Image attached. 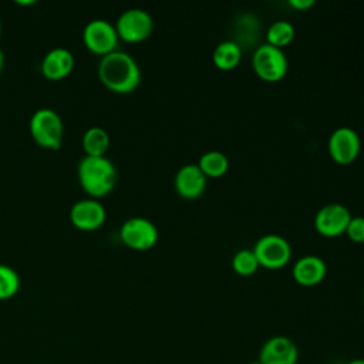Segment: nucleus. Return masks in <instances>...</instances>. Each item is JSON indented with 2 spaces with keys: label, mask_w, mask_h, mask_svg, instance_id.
Masks as SVG:
<instances>
[{
  "label": "nucleus",
  "mask_w": 364,
  "mask_h": 364,
  "mask_svg": "<svg viewBox=\"0 0 364 364\" xmlns=\"http://www.w3.org/2000/svg\"><path fill=\"white\" fill-rule=\"evenodd\" d=\"M206 176L198 164L182 165L173 178V186L179 196L185 199H196L206 189Z\"/></svg>",
  "instance_id": "14"
},
{
  "label": "nucleus",
  "mask_w": 364,
  "mask_h": 364,
  "mask_svg": "<svg viewBox=\"0 0 364 364\" xmlns=\"http://www.w3.org/2000/svg\"><path fill=\"white\" fill-rule=\"evenodd\" d=\"M351 213L343 203H327L321 206L314 216L316 230L326 237H336L346 233Z\"/></svg>",
  "instance_id": "11"
},
{
  "label": "nucleus",
  "mask_w": 364,
  "mask_h": 364,
  "mask_svg": "<svg viewBox=\"0 0 364 364\" xmlns=\"http://www.w3.org/2000/svg\"><path fill=\"white\" fill-rule=\"evenodd\" d=\"M252 68L263 81L277 82L287 74L289 61L282 48L264 43L253 51Z\"/></svg>",
  "instance_id": "4"
},
{
  "label": "nucleus",
  "mask_w": 364,
  "mask_h": 364,
  "mask_svg": "<svg viewBox=\"0 0 364 364\" xmlns=\"http://www.w3.org/2000/svg\"><path fill=\"white\" fill-rule=\"evenodd\" d=\"M100 82L115 94H131L141 82V68L135 58L121 50L101 57L97 68Z\"/></svg>",
  "instance_id": "1"
},
{
  "label": "nucleus",
  "mask_w": 364,
  "mask_h": 364,
  "mask_svg": "<svg viewBox=\"0 0 364 364\" xmlns=\"http://www.w3.org/2000/svg\"><path fill=\"white\" fill-rule=\"evenodd\" d=\"M252 250L262 267L266 269H282L291 259V246L289 240L280 235L269 233L260 236Z\"/></svg>",
  "instance_id": "7"
},
{
  "label": "nucleus",
  "mask_w": 364,
  "mask_h": 364,
  "mask_svg": "<svg viewBox=\"0 0 364 364\" xmlns=\"http://www.w3.org/2000/svg\"><path fill=\"white\" fill-rule=\"evenodd\" d=\"M74 65L75 60L73 53L65 47H55L43 57L40 71L48 81H61L73 73Z\"/></svg>",
  "instance_id": "13"
},
{
  "label": "nucleus",
  "mask_w": 364,
  "mask_h": 364,
  "mask_svg": "<svg viewBox=\"0 0 364 364\" xmlns=\"http://www.w3.org/2000/svg\"><path fill=\"white\" fill-rule=\"evenodd\" d=\"M327 274L326 262L316 255H306L297 259L291 267V276L294 282L303 287L317 286L324 280Z\"/></svg>",
  "instance_id": "15"
},
{
  "label": "nucleus",
  "mask_w": 364,
  "mask_h": 364,
  "mask_svg": "<svg viewBox=\"0 0 364 364\" xmlns=\"http://www.w3.org/2000/svg\"><path fill=\"white\" fill-rule=\"evenodd\" d=\"M36 1H33V0H30V1H17V4H20V6H31Z\"/></svg>",
  "instance_id": "26"
},
{
  "label": "nucleus",
  "mask_w": 364,
  "mask_h": 364,
  "mask_svg": "<svg viewBox=\"0 0 364 364\" xmlns=\"http://www.w3.org/2000/svg\"><path fill=\"white\" fill-rule=\"evenodd\" d=\"M105 219L107 210L98 199H80L70 209V222L81 232L98 230L105 223Z\"/></svg>",
  "instance_id": "10"
},
{
  "label": "nucleus",
  "mask_w": 364,
  "mask_h": 364,
  "mask_svg": "<svg viewBox=\"0 0 364 364\" xmlns=\"http://www.w3.org/2000/svg\"><path fill=\"white\" fill-rule=\"evenodd\" d=\"M346 235L354 243H364V216H351Z\"/></svg>",
  "instance_id": "22"
},
{
  "label": "nucleus",
  "mask_w": 364,
  "mask_h": 364,
  "mask_svg": "<svg viewBox=\"0 0 364 364\" xmlns=\"http://www.w3.org/2000/svg\"><path fill=\"white\" fill-rule=\"evenodd\" d=\"M158 237V228L144 216H132L119 228V240L132 250H149L156 245Z\"/></svg>",
  "instance_id": "8"
},
{
  "label": "nucleus",
  "mask_w": 364,
  "mask_h": 364,
  "mask_svg": "<svg viewBox=\"0 0 364 364\" xmlns=\"http://www.w3.org/2000/svg\"><path fill=\"white\" fill-rule=\"evenodd\" d=\"M198 166L200 168L206 178H219L228 172L229 159L222 151L210 149L200 155Z\"/></svg>",
  "instance_id": "18"
},
{
  "label": "nucleus",
  "mask_w": 364,
  "mask_h": 364,
  "mask_svg": "<svg viewBox=\"0 0 364 364\" xmlns=\"http://www.w3.org/2000/svg\"><path fill=\"white\" fill-rule=\"evenodd\" d=\"M344 364H364V358H351Z\"/></svg>",
  "instance_id": "24"
},
{
  "label": "nucleus",
  "mask_w": 364,
  "mask_h": 364,
  "mask_svg": "<svg viewBox=\"0 0 364 364\" xmlns=\"http://www.w3.org/2000/svg\"><path fill=\"white\" fill-rule=\"evenodd\" d=\"M18 273L9 264L0 263V301L13 299L20 290Z\"/></svg>",
  "instance_id": "20"
},
{
  "label": "nucleus",
  "mask_w": 364,
  "mask_h": 364,
  "mask_svg": "<svg viewBox=\"0 0 364 364\" xmlns=\"http://www.w3.org/2000/svg\"><path fill=\"white\" fill-rule=\"evenodd\" d=\"M314 3H316L314 0H289V1H287V4H289L290 7H293L294 10H301V11H304V10L310 9V7H313Z\"/></svg>",
  "instance_id": "23"
},
{
  "label": "nucleus",
  "mask_w": 364,
  "mask_h": 364,
  "mask_svg": "<svg viewBox=\"0 0 364 364\" xmlns=\"http://www.w3.org/2000/svg\"><path fill=\"white\" fill-rule=\"evenodd\" d=\"M77 176L81 189L88 198L98 199L107 196L117 183V169L107 156L84 155L77 166Z\"/></svg>",
  "instance_id": "2"
},
{
  "label": "nucleus",
  "mask_w": 364,
  "mask_h": 364,
  "mask_svg": "<svg viewBox=\"0 0 364 364\" xmlns=\"http://www.w3.org/2000/svg\"><path fill=\"white\" fill-rule=\"evenodd\" d=\"M259 267L260 264L252 249H239L232 256V269L239 276H252Z\"/></svg>",
  "instance_id": "21"
},
{
  "label": "nucleus",
  "mask_w": 364,
  "mask_h": 364,
  "mask_svg": "<svg viewBox=\"0 0 364 364\" xmlns=\"http://www.w3.org/2000/svg\"><path fill=\"white\" fill-rule=\"evenodd\" d=\"M294 34H296V31L290 21L276 20L267 27L266 43L283 50L286 46H289L293 41Z\"/></svg>",
  "instance_id": "19"
},
{
  "label": "nucleus",
  "mask_w": 364,
  "mask_h": 364,
  "mask_svg": "<svg viewBox=\"0 0 364 364\" xmlns=\"http://www.w3.org/2000/svg\"><path fill=\"white\" fill-rule=\"evenodd\" d=\"M0 37H1V20H0Z\"/></svg>",
  "instance_id": "28"
},
{
  "label": "nucleus",
  "mask_w": 364,
  "mask_h": 364,
  "mask_svg": "<svg viewBox=\"0 0 364 364\" xmlns=\"http://www.w3.org/2000/svg\"><path fill=\"white\" fill-rule=\"evenodd\" d=\"M114 26L119 40L135 44L146 40L152 34L154 18L146 10L132 7L122 11Z\"/></svg>",
  "instance_id": "5"
},
{
  "label": "nucleus",
  "mask_w": 364,
  "mask_h": 364,
  "mask_svg": "<svg viewBox=\"0 0 364 364\" xmlns=\"http://www.w3.org/2000/svg\"><path fill=\"white\" fill-rule=\"evenodd\" d=\"M331 159L338 165H348L354 162L361 151V139L355 129L347 125L336 128L327 142Z\"/></svg>",
  "instance_id": "9"
},
{
  "label": "nucleus",
  "mask_w": 364,
  "mask_h": 364,
  "mask_svg": "<svg viewBox=\"0 0 364 364\" xmlns=\"http://www.w3.org/2000/svg\"><path fill=\"white\" fill-rule=\"evenodd\" d=\"M28 131L38 146L51 151L61 148L64 125L57 111L51 108H40L34 111L28 121Z\"/></svg>",
  "instance_id": "3"
},
{
  "label": "nucleus",
  "mask_w": 364,
  "mask_h": 364,
  "mask_svg": "<svg viewBox=\"0 0 364 364\" xmlns=\"http://www.w3.org/2000/svg\"><path fill=\"white\" fill-rule=\"evenodd\" d=\"M299 348L286 336H272L260 347L257 361L260 364H297Z\"/></svg>",
  "instance_id": "12"
},
{
  "label": "nucleus",
  "mask_w": 364,
  "mask_h": 364,
  "mask_svg": "<svg viewBox=\"0 0 364 364\" xmlns=\"http://www.w3.org/2000/svg\"><path fill=\"white\" fill-rule=\"evenodd\" d=\"M250 364H260V363H259V361H257V360H256V361H252V363H250Z\"/></svg>",
  "instance_id": "27"
},
{
  "label": "nucleus",
  "mask_w": 364,
  "mask_h": 364,
  "mask_svg": "<svg viewBox=\"0 0 364 364\" xmlns=\"http://www.w3.org/2000/svg\"><path fill=\"white\" fill-rule=\"evenodd\" d=\"M82 43L90 53L104 57L118 50L119 38L112 23L104 18H94L84 26Z\"/></svg>",
  "instance_id": "6"
},
{
  "label": "nucleus",
  "mask_w": 364,
  "mask_h": 364,
  "mask_svg": "<svg viewBox=\"0 0 364 364\" xmlns=\"http://www.w3.org/2000/svg\"><path fill=\"white\" fill-rule=\"evenodd\" d=\"M240 60H242V48L237 43L232 40L220 41L212 53V61L215 67L222 71H230L236 68Z\"/></svg>",
  "instance_id": "16"
},
{
  "label": "nucleus",
  "mask_w": 364,
  "mask_h": 364,
  "mask_svg": "<svg viewBox=\"0 0 364 364\" xmlns=\"http://www.w3.org/2000/svg\"><path fill=\"white\" fill-rule=\"evenodd\" d=\"M3 65H4V54H3V51L0 48V74L3 71Z\"/></svg>",
  "instance_id": "25"
},
{
  "label": "nucleus",
  "mask_w": 364,
  "mask_h": 364,
  "mask_svg": "<svg viewBox=\"0 0 364 364\" xmlns=\"http://www.w3.org/2000/svg\"><path fill=\"white\" fill-rule=\"evenodd\" d=\"M81 145L87 156H105L109 148V135L101 127H90L82 135Z\"/></svg>",
  "instance_id": "17"
},
{
  "label": "nucleus",
  "mask_w": 364,
  "mask_h": 364,
  "mask_svg": "<svg viewBox=\"0 0 364 364\" xmlns=\"http://www.w3.org/2000/svg\"><path fill=\"white\" fill-rule=\"evenodd\" d=\"M363 301H364V290H363Z\"/></svg>",
  "instance_id": "29"
}]
</instances>
